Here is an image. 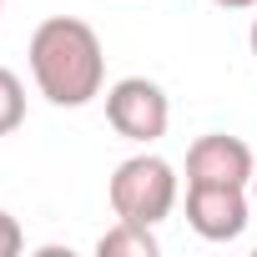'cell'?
<instances>
[{
  "label": "cell",
  "mask_w": 257,
  "mask_h": 257,
  "mask_svg": "<svg viewBox=\"0 0 257 257\" xmlns=\"http://www.w3.org/2000/svg\"><path fill=\"white\" fill-rule=\"evenodd\" d=\"M31 76H36V91L51 101V106H91L106 86V51H101V36L76 21V16H46L36 31H31Z\"/></svg>",
  "instance_id": "cell-1"
},
{
  "label": "cell",
  "mask_w": 257,
  "mask_h": 257,
  "mask_svg": "<svg viewBox=\"0 0 257 257\" xmlns=\"http://www.w3.org/2000/svg\"><path fill=\"white\" fill-rule=\"evenodd\" d=\"M177 167L157 152H137V157H126L111 182H106V197H111V212L121 222H142V227H157L172 217L177 207Z\"/></svg>",
  "instance_id": "cell-2"
},
{
  "label": "cell",
  "mask_w": 257,
  "mask_h": 257,
  "mask_svg": "<svg viewBox=\"0 0 257 257\" xmlns=\"http://www.w3.org/2000/svg\"><path fill=\"white\" fill-rule=\"evenodd\" d=\"M106 121H111L116 137L137 142V147H152V142L167 137V126H172V101L147 76H121L106 91Z\"/></svg>",
  "instance_id": "cell-3"
},
{
  "label": "cell",
  "mask_w": 257,
  "mask_h": 257,
  "mask_svg": "<svg viewBox=\"0 0 257 257\" xmlns=\"http://www.w3.org/2000/svg\"><path fill=\"white\" fill-rule=\"evenodd\" d=\"M252 222V197L247 187H222V182H187V227L207 242H237Z\"/></svg>",
  "instance_id": "cell-4"
},
{
  "label": "cell",
  "mask_w": 257,
  "mask_h": 257,
  "mask_svg": "<svg viewBox=\"0 0 257 257\" xmlns=\"http://www.w3.org/2000/svg\"><path fill=\"white\" fill-rule=\"evenodd\" d=\"M257 177V157L242 137L227 132H207L192 142L187 152V182H222V187H252Z\"/></svg>",
  "instance_id": "cell-5"
},
{
  "label": "cell",
  "mask_w": 257,
  "mask_h": 257,
  "mask_svg": "<svg viewBox=\"0 0 257 257\" xmlns=\"http://www.w3.org/2000/svg\"><path fill=\"white\" fill-rule=\"evenodd\" d=\"M96 252H101V257H157V237H152V227H142V222H121V217H116V227L101 232Z\"/></svg>",
  "instance_id": "cell-6"
},
{
  "label": "cell",
  "mask_w": 257,
  "mask_h": 257,
  "mask_svg": "<svg viewBox=\"0 0 257 257\" xmlns=\"http://www.w3.org/2000/svg\"><path fill=\"white\" fill-rule=\"evenodd\" d=\"M21 121H26V86L16 71L0 66V137H11Z\"/></svg>",
  "instance_id": "cell-7"
},
{
  "label": "cell",
  "mask_w": 257,
  "mask_h": 257,
  "mask_svg": "<svg viewBox=\"0 0 257 257\" xmlns=\"http://www.w3.org/2000/svg\"><path fill=\"white\" fill-rule=\"evenodd\" d=\"M26 247V232H21V222L11 217V212H0V257H16Z\"/></svg>",
  "instance_id": "cell-8"
},
{
  "label": "cell",
  "mask_w": 257,
  "mask_h": 257,
  "mask_svg": "<svg viewBox=\"0 0 257 257\" xmlns=\"http://www.w3.org/2000/svg\"><path fill=\"white\" fill-rule=\"evenodd\" d=\"M212 6H222V11H252L257 0H212Z\"/></svg>",
  "instance_id": "cell-9"
},
{
  "label": "cell",
  "mask_w": 257,
  "mask_h": 257,
  "mask_svg": "<svg viewBox=\"0 0 257 257\" xmlns=\"http://www.w3.org/2000/svg\"><path fill=\"white\" fill-rule=\"evenodd\" d=\"M247 41H252V56H257V16H252V31H247Z\"/></svg>",
  "instance_id": "cell-10"
},
{
  "label": "cell",
  "mask_w": 257,
  "mask_h": 257,
  "mask_svg": "<svg viewBox=\"0 0 257 257\" xmlns=\"http://www.w3.org/2000/svg\"><path fill=\"white\" fill-rule=\"evenodd\" d=\"M252 207H257V177H252Z\"/></svg>",
  "instance_id": "cell-11"
},
{
  "label": "cell",
  "mask_w": 257,
  "mask_h": 257,
  "mask_svg": "<svg viewBox=\"0 0 257 257\" xmlns=\"http://www.w3.org/2000/svg\"><path fill=\"white\" fill-rule=\"evenodd\" d=\"M0 6H6V0H0Z\"/></svg>",
  "instance_id": "cell-12"
}]
</instances>
